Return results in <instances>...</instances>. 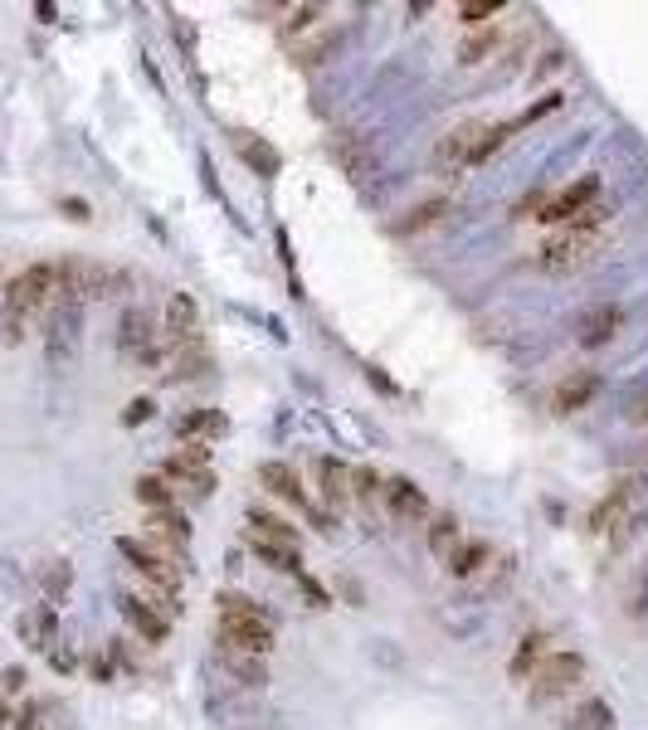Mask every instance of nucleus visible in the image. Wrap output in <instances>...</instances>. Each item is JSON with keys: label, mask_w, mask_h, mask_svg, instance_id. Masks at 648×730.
<instances>
[{"label": "nucleus", "mask_w": 648, "mask_h": 730, "mask_svg": "<svg viewBox=\"0 0 648 730\" xmlns=\"http://www.w3.org/2000/svg\"><path fill=\"white\" fill-rule=\"evenodd\" d=\"M610 205H590L585 215H575L571 224H561L546 244H541V254H536V263H541V273H575L580 263H590L595 258V249H600V239H605V224H610Z\"/></svg>", "instance_id": "nucleus-1"}, {"label": "nucleus", "mask_w": 648, "mask_h": 730, "mask_svg": "<svg viewBox=\"0 0 648 730\" xmlns=\"http://www.w3.org/2000/svg\"><path fill=\"white\" fill-rule=\"evenodd\" d=\"M517 132V122H463L454 127L444 142L434 146V166L449 176V171H468V166H483L493 151H502V142Z\"/></svg>", "instance_id": "nucleus-2"}, {"label": "nucleus", "mask_w": 648, "mask_h": 730, "mask_svg": "<svg viewBox=\"0 0 648 730\" xmlns=\"http://www.w3.org/2000/svg\"><path fill=\"white\" fill-rule=\"evenodd\" d=\"M54 278H59L54 263H30L25 273L10 278V288H5V341L10 346L25 336V322L35 317L39 307L54 302Z\"/></svg>", "instance_id": "nucleus-3"}, {"label": "nucleus", "mask_w": 648, "mask_h": 730, "mask_svg": "<svg viewBox=\"0 0 648 730\" xmlns=\"http://www.w3.org/2000/svg\"><path fill=\"white\" fill-rule=\"evenodd\" d=\"M580 677H585V657H580V653L541 657V667L527 677V701H532V706H546V701L566 696L571 687H580Z\"/></svg>", "instance_id": "nucleus-4"}, {"label": "nucleus", "mask_w": 648, "mask_h": 730, "mask_svg": "<svg viewBox=\"0 0 648 730\" xmlns=\"http://www.w3.org/2000/svg\"><path fill=\"white\" fill-rule=\"evenodd\" d=\"M117 550H122V560H127L142 580H152V589H161V594H176V589H181V570L171 565V555H161L156 546H142L137 536H122Z\"/></svg>", "instance_id": "nucleus-5"}, {"label": "nucleus", "mask_w": 648, "mask_h": 730, "mask_svg": "<svg viewBox=\"0 0 648 730\" xmlns=\"http://www.w3.org/2000/svg\"><path fill=\"white\" fill-rule=\"evenodd\" d=\"M117 346L122 356L137 365H161V346H156V331H152V317L147 312H122V331H117Z\"/></svg>", "instance_id": "nucleus-6"}, {"label": "nucleus", "mask_w": 648, "mask_h": 730, "mask_svg": "<svg viewBox=\"0 0 648 730\" xmlns=\"http://www.w3.org/2000/svg\"><path fill=\"white\" fill-rule=\"evenodd\" d=\"M595 200H600V176H580V181L566 185L561 195H551V200H546L541 224H556V229H561V224H571L575 215H585Z\"/></svg>", "instance_id": "nucleus-7"}, {"label": "nucleus", "mask_w": 648, "mask_h": 730, "mask_svg": "<svg viewBox=\"0 0 648 730\" xmlns=\"http://www.w3.org/2000/svg\"><path fill=\"white\" fill-rule=\"evenodd\" d=\"M220 648H234V653H254V657H268L273 648V623L259 614V619H239V623H220L215 628Z\"/></svg>", "instance_id": "nucleus-8"}, {"label": "nucleus", "mask_w": 648, "mask_h": 730, "mask_svg": "<svg viewBox=\"0 0 648 730\" xmlns=\"http://www.w3.org/2000/svg\"><path fill=\"white\" fill-rule=\"evenodd\" d=\"M619 327H624V307H619V302H600V307H590V312L575 322V341H580L585 351H595V346L614 341Z\"/></svg>", "instance_id": "nucleus-9"}, {"label": "nucleus", "mask_w": 648, "mask_h": 730, "mask_svg": "<svg viewBox=\"0 0 648 730\" xmlns=\"http://www.w3.org/2000/svg\"><path fill=\"white\" fill-rule=\"evenodd\" d=\"M600 390H605V380H600L595 370H575L571 380H561V385H556L551 409H556V414H580V409H590V404H595Z\"/></svg>", "instance_id": "nucleus-10"}, {"label": "nucleus", "mask_w": 648, "mask_h": 730, "mask_svg": "<svg viewBox=\"0 0 648 730\" xmlns=\"http://www.w3.org/2000/svg\"><path fill=\"white\" fill-rule=\"evenodd\" d=\"M385 507H390L395 521H424L429 516V497H424L410 477H390L385 482Z\"/></svg>", "instance_id": "nucleus-11"}, {"label": "nucleus", "mask_w": 648, "mask_h": 730, "mask_svg": "<svg viewBox=\"0 0 648 730\" xmlns=\"http://www.w3.org/2000/svg\"><path fill=\"white\" fill-rule=\"evenodd\" d=\"M317 482H322V502L332 511H342L351 502V468L337 458H317Z\"/></svg>", "instance_id": "nucleus-12"}, {"label": "nucleus", "mask_w": 648, "mask_h": 730, "mask_svg": "<svg viewBox=\"0 0 648 730\" xmlns=\"http://www.w3.org/2000/svg\"><path fill=\"white\" fill-rule=\"evenodd\" d=\"M122 619L132 623L147 643H166V619L156 614L147 599H137V594H122Z\"/></svg>", "instance_id": "nucleus-13"}, {"label": "nucleus", "mask_w": 648, "mask_h": 730, "mask_svg": "<svg viewBox=\"0 0 648 730\" xmlns=\"http://www.w3.org/2000/svg\"><path fill=\"white\" fill-rule=\"evenodd\" d=\"M249 541H268V546H298V531H293L283 516H273V511L249 507Z\"/></svg>", "instance_id": "nucleus-14"}, {"label": "nucleus", "mask_w": 648, "mask_h": 730, "mask_svg": "<svg viewBox=\"0 0 648 730\" xmlns=\"http://www.w3.org/2000/svg\"><path fill=\"white\" fill-rule=\"evenodd\" d=\"M259 482H264L273 497H283V502H298V507H307V492H303V477L293 473L288 463H264L259 468Z\"/></svg>", "instance_id": "nucleus-15"}, {"label": "nucleus", "mask_w": 648, "mask_h": 730, "mask_svg": "<svg viewBox=\"0 0 648 730\" xmlns=\"http://www.w3.org/2000/svg\"><path fill=\"white\" fill-rule=\"evenodd\" d=\"M147 531H152L161 546H171V550H181L186 541H191V521H186V516H181L176 507L152 511V516H147Z\"/></svg>", "instance_id": "nucleus-16"}, {"label": "nucleus", "mask_w": 648, "mask_h": 730, "mask_svg": "<svg viewBox=\"0 0 648 730\" xmlns=\"http://www.w3.org/2000/svg\"><path fill=\"white\" fill-rule=\"evenodd\" d=\"M488 560H493V546H488V541H458L454 555L444 560V570L458 575V580H468V575H478Z\"/></svg>", "instance_id": "nucleus-17"}, {"label": "nucleus", "mask_w": 648, "mask_h": 730, "mask_svg": "<svg viewBox=\"0 0 648 730\" xmlns=\"http://www.w3.org/2000/svg\"><path fill=\"white\" fill-rule=\"evenodd\" d=\"M541 657H546V633L541 628H532L522 643H517V653H512V662H507V672H512V682H527L536 667H541Z\"/></svg>", "instance_id": "nucleus-18"}, {"label": "nucleus", "mask_w": 648, "mask_h": 730, "mask_svg": "<svg viewBox=\"0 0 648 730\" xmlns=\"http://www.w3.org/2000/svg\"><path fill=\"white\" fill-rule=\"evenodd\" d=\"M629 497H634V482H619L610 497H605L600 507L590 511V531H600V536H605V531H614V526L624 521V507H629Z\"/></svg>", "instance_id": "nucleus-19"}, {"label": "nucleus", "mask_w": 648, "mask_h": 730, "mask_svg": "<svg viewBox=\"0 0 648 730\" xmlns=\"http://www.w3.org/2000/svg\"><path fill=\"white\" fill-rule=\"evenodd\" d=\"M20 638H25L30 648H54V609L39 604L30 614H20Z\"/></svg>", "instance_id": "nucleus-20"}, {"label": "nucleus", "mask_w": 648, "mask_h": 730, "mask_svg": "<svg viewBox=\"0 0 648 730\" xmlns=\"http://www.w3.org/2000/svg\"><path fill=\"white\" fill-rule=\"evenodd\" d=\"M181 443H205L210 434H225V414L220 409H195V414H186L181 419Z\"/></svg>", "instance_id": "nucleus-21"}, {"label": "nucleus", "mask_w": 648, "mask_h": 730, "mask_svg": "<svg viewBox=\"0 0 648 730\" xmlns=\"http://www.w3.org/2000/svg\"><path fill=\"white\" fill-rule=\"evenodd\" d=\"M566 730H614V711L610 701H600V696H590V701H580L571 711V721Z\"/></svg>", "instance_id": "nucleus-22"}, {"label": "nucleus", "mask_w": 648, "mask_h": 730, "mask_svg": "<svg viewBox=\"0 0 648 730\" xmlns=\"http://www.w3.org/2000/svg\"><path fill=\"white\" fill-rule=\"evenodd\" d=\"M220 657H225V667L244 682V687H264L268 682V667H264V657H254V653H234V648H220Z\"/></svg>", "instance_id": "nucleus-23"}, {"label": "nucleus", "mask_w": 648, "mask_h": 730, "mask_svg": "<svg viewBox=\"0 0 648 730\" xmlns=\"http://www.w3.org/2000/svg\"><path fill=\"white\" fill-rule=\"evenodd\" d=\"M458 541H463V531H458L454 511H444V516H434V521H429V550H434L439 560H449Z\"/></svg>", "instance_id": "nucleus-24"}, {"label": "nucleus", "mask_w": 648, "mask_h": 730, "mask_svg": "<svg viewBox=\"0 0 648 730\" xmlns=\"http://www.w3.org/2000/svg\"><path fill=\"white\" fill-rule=\"evenodd\" d=\"M239 619H259V604L249 594H239V589H225L215 599V623H239Z\"/></svg>", "instance_id": "nucleus-25"}, {"label": "nucleus", "mask_w": 648, "mask_h": 730, "mask_svg": "<svg viewBox=\"0 0 648 730\" xmlns=\"http://www.w3.org/2000/svg\"><path fill=\"white\" fill-rule=\"evenodd\" d=\"M249 546H254V555H259L264 565H273V570L303 575V555H298V546H268V541H249Z\"/></svg>", "instance_id": "nucleus-26"}, {"label": "nucleus", "mask_w": 648, "mask_h": 730, "mask_svg": "<svg viewBox=\"0 0 648 730\" xmlns=\"http://www.w3.org/2000/svg\"><path fill=\"white\" fill-rule=\"evenodd\" d=\"M234 142H239V151H244V161H249L254 171H264V176H273V171H278V151H273V146L254 142V137H244V132H239Z\"/></svg>", "instance_id": "nucleus-27"}, {"label": "nucleus", "mask_w": 648, "mask_h": 730, "mask_svg": "<svg viewBox=\"0 0 648 730\" xmlns=\"http://www.w3.org/2000/svg\"><path fill=\"white\" fill-rule=\"evenodd\" d=\"M137 502H147L152 511H166V507H171V482H166V477H156V473L137 477Z\"/></svg>", "instance_id": "nucleus-28"}, {"label": "nucleus", "mask_w": 648, "mask_h": 730, "mask_svg": "<svg viewBox=\"0 0 648 730\" xmlns=\"http://www.w3.org/2000/svg\"><path fill=\"white\" fill-rule=\"evenodd\" d=\"M493 49H497V25H483L478 35H473L468 44H463V49H458V64H483Z\"/></svg>", "instance_id": "nucleus-29"}, {"label": "nucleus", "mask_w": 648, "mask_h": 730, "mask_svg": "<svg viewBox=\"0 0 648 730\" xmlns=\"http://www.w3.org/2000/svg\"><path fill=\"white\" fill-rule=\"evenodd\" d=\"M351 497H361V502L385 497V477L376 468H351Z\"/></svg>", "instance_id": "nucleus-30"}, {"label": "nucleus", "mask_w": 648, "mask_h": 730, "mask_svg": "<svg viewBox=\"0 0 648 730\" xmlns=\"http://www.w3.org/2000/svg\"><path fill=\"white\" fill-rule=\"evenodd\" d=\"M444 200H429V205H420V210H410V219H400V234H420V229H429V224H439L444 219Z\"/></svg>", "instance_id": "nucleus-31"}, {"label": "nucleus", "mask_w": 648, "mask_h": 730, "mask_svg": "<svg viewBox=\"0 0 648 730\" xmlns=\"http://www.w3.org/2000/svg\"><path fill=\"white\" fill-rule=\"evenodd\" d=\"M171 463H176V468H191V473H205V463H210V443H181V448L171 453Z\"/></svg>", "instance_id": "nucleus-32"}, {"label": "nucleus", "mask_w": 648, "mask_h": 730, "mask_svg": "<svg viewBox=\"0 0 648 730\" xmlns=\"http://www.w3.org/2000/svg\"><path fill=\"white\" fill-rule=\"evenodd\" d=\"M493 15H502V0H468V5H458L463 25H488Z\"/></svg>", "instance_id": "nucleus-33"}, {"label": "nucleus", "mask_w": 648, "mask_h": 730, "mask_svg": "<svg viewBox=\"0 0 648 730\" xmlns=\"http://www.w3.org/2000/svg\"><path fill=\"white\" fill-rule=\"evenodd\" d=\"M546 200H551L546 190H532V195H522V200H517V210H512V219H541Z\"/></svg>", "instance_id": "nucleus-34"}, {"label": "nucleus", "mask_w": 648, "mask_h": 730, "mask_svg": "<svg viewBox=\"0 0 648 730\" xmlns=\"http://www.w3.org/2000/svg\"><path fill=\"white\" fill-rule=\"evenodd\" d=\"M152 409H156L152 400H132L127 409H122V424H147V419H152Z\"/></svg>", "instance_id": "nucleus-35"}, {"label": "nucleus", "mask_w": 648, "mask_h": 730, "mask_svg": "<svg viewBox=\"0 0 648 730\" xmlns=\"http://www.w3.org/2000/svg\"><path fill=\"white\" fill-rule=\"evenodd\" d=\"M317 15H322L317 5H303V10H293V20H288V30H307V25H312Z\"/></svg>", "instance_id": "nucleus-36"}, {"label": "nucleus", "mask_w": 648, "mask_h": 730, "mask_svg": "<svg viewBox=\"0 0 648 730\" xmlns=\"http://www.w3.org/2000/svg\"><path fill=\"white\" fill-rule=\"evenodd\" d=\"M44 584H49V594H64V589H69V570H49Z\"/></svg>", "instance_id": "nucleus-37"}, {"label": "nucleus", "mask_w": 648, "mask_h": 730, "mask_svg": "<svg viewBox=\"0 0 648 730\" xmlns=\"http://www.w3.org/2000/svg\"><path fill=\"white\" fill-rule=\"evenodd\" d=\"M629 424H648V395H639L629 404Z\"/></svg>", "instance_id": "nucleus-38"}, {"label": "nucleus", "mask_w": 648, "mask_h": 730, "mask_svg": "<svg viewBox=\"0 0 648 730\" xmlns=\"http://www.w3.org/2000/svg\"><path fill=\"white\" fill-rule=\"evenodd\" d=\"M0 687H5V692H20V687H25V672H20V667H10V672L0 677Z\"/></svg>", "instance_id": "nucleus-39"}, {"label": "nucleus", "mask_w": 648, "mask_h": 730, "mask_svg": "<svg viewBox=\"0 0 648 730\" xmlns=\"http://www.w3.org/2000/svg\"><path fill=\"white\" fill-rule=\"evenodd\" d=\"M64 210H69V219H88V205H83V200H64Z\"/></svg>", "instance_id": "nucleus-40"}, {"label": "nucleus", "mask_w": 648, "mask_h": 730, "mask_svg": "<svg viewBox=\"0 0 648 730\" xmlns=\"http://www.w3.org/2000/svg\"><path fill=\"white\" fill-rule=\"evenodd\" d=\"M10 721H15V716H10V711H5V706H0V730L10 726Z\"/></svg>", "instance_id": "nucleus-41"}]
</instances>
